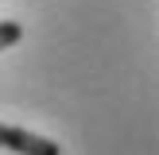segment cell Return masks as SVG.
Listing matches in <instances>:
<instances>
[{
  "mask_svg": "<svg viewBox=\"0 0 159 155\" xmlns=\"http://www.w3.org/2000/svg\"><path fill=\"white\" fill-rule=\"evenodd\" d=\"M20 39H23V27H20V23H12V20H0V51L16 46Z\"/></svg>",
  "mask_w": 159,
  "mask_h": 155,
  "instance_id": "2",
  "label": "cell"
},
{
  "mask_svg": "<svg viewBox=\"0 0 159 155\" xmlns=\"http://www.w3.org/2000/svg\"><path fill=\"white\" fill-rule=\"evenodd\" d=\"M0 147H8L16 155H62V144L35 136L27 128H12V124H0Z\"/></svg>",
  "mask_w": 159,
  "mask_h": 155,
  "instance_id": "1",
  "label": "cell"
}]
</instances>
